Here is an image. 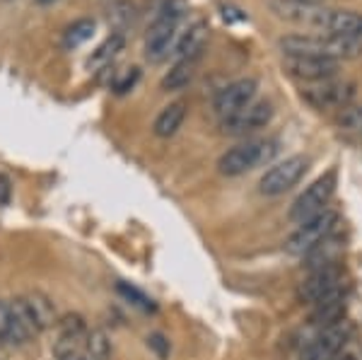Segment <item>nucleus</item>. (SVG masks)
<instances>
[{"mask_svg":"<svg viewBox=\"0 0 362 360\" xmlns=\"http://www.w3.org/2000/svg\"><path fill=\"white\" fill-rule=\"evenodd\" d=\"M37 5H54V3H58V0H34Z\"/></svg>","mask_w":362,"mask_h":360,"instance_id":"7c9ffc66","label":"nucleus"},{"mask_svg":"<svg viewBox=\"0 0 362 360\" xmlns=\"http://www.w3.org/2000/svg\"><path fill=\"white\" fill-rule=\"evenodd\" d=\"M309 170V160L305 155H293V158H285L283 162L273 165L259 182V191L264 196H280L285 191L302 182V177Z\"/></svg>","mask_w":362,"mask_h":360,"instance_id":"1a4fd4ad","label":"nucleus"},{"mask_svg":"<svg viewBox=\"0 0 362 360\" xmlns=\"http://www.w3.org/2000/svg\"><path fill=\"white\" fill-rule=\"evenodd\" d=\"M184 17V0H162L145 34V61L162 63L172 54L179 37V25Z\"/></svg>","mask_w":362,"mask_h":360,"instance_id":"f257e3e1","label":"nucleus"},{"mask_svg":"<svg viewBox=\"0 0 362 360\" xmlns=\"http://www.w3.org/2000/svg\"><path fill=\"white\" fill-rule=\"evenodd\" d=\"M206 42H208V25L203 20H196L177 37L172 56L177 61H198L203 49H206Z\"/></svg>","mask_w":362,"mask_h":360,"instance_id":"dca6fc26","label":"nucleus"},{"mask_svg":"<svg viewBox=\"0 0 362 360\" xmlns=\"http://www.w3.org/2000/svg\"><path fill=\"white\" fill-rule=\"evenodd\" d=\"M15 305L17 315H20L22 324L27 327V332L32 336L49 332V329L56 327L58 322V312L54 300L49 298L42 290H32V293H25L20 298L10 300Z\"/></svg>","mask_w":362,"mask_h":360,"instance_id":"39448f33","label":"nucleus"},{"mask_svg":"<svg viewBox=\"0 0 362 360\" xmlns=\"http://www.w3.org/2000/svg\"><path fill=\"white\" fill-rule=\"evenodd\" d=\"M95 20H90V17H80V20H75L73 25L66 27V32H63V39H61V46L66 51H75L80 49L83 44L90 42L92 37H95Z\"/></svg>","mask_w":362,"mask_h":360,"instance_id":"4be33fe9","label":"nucleus"},{"mask_svg":"<svg viewBox=\"0 0 362 360\" xmlns=\"http://www.w3.org/2000/svg\"><path fill=\"white\" fill-rule=\"evenodd\" d=\"M273 114L276 112H273V104L268 100H259V102L254 100L242 112L227 116V119H220V131L225 136H249V133L266 129L271 124Z\"/></svg>","mask_w":362,"mask_h":360,"instance_id":"9d476101","label":"nucleus"},{"mask_svg":"<svg viewBox=\"0 0 362 360\" xmlns=\"http://www.w3.org/2000/svg\"><path fill=\"white\" fill-rule=\"evenodd\" d=\"M341 126H346L350 131H362V107H346L341 112Z\"/></svg>","mask_w":362,"mask_h":360,"instance_id":"a878e982","label":"nucleus"},{"mask_svg":"<svg viewBox=\"0 0 362 360\" xmlns=\"http://www.w3.org/2000/svg\"><path fill=\"white\" fill-rule=\"evenodd\" d=\"M145 341H148V348H153V351H155L157 358H167L169 356V341H167L165 334L155 332V334H150Z\"/></svg>","mask_w":362,"mask_h":360,"instance_id":"cd10ccee","label":"nucleus"},{"mask_svg":"<svg viewBox=\"0 0 362 360\" xmlns=\"http://www.w3.org/2000/svg\"><path fill=\"white\" fill-rule=\"evenodd\" d=\"M283 68L288 75L305 83H321L331 80L338 73V61L321 56H283Z\"/></svg>","mask_w":362,"mask_h":360,"instance_id":"2eb2a0df","label":"nucleus"},{"mask_svg":"<svg viewBox=\"0 0 362 360\" xmlns=\"http://www.w3.org/2000/svg\"><path fill=\"white\" fill-rule=\"evenodd\" d=\"M283 56H321L331 61H350L362 56V42L329 37V34H288L278 42Z\"/></svg>","mask_w":362,"mask_h":360,"instance_id":"f03ea898","label":"nucleus"},{"mask_svg":"<svg viewBox=\"0 0 362 360\" xmlns=\"http://www.w3.org/2000/svg\"><path fill=\"white\" fill-rule=\"evenodd\" d=\"M278 153V143L268 138H256V141L237 143L235 148L225 150L218 160V172L225 177H239L244 172H251L254 167L264 165Z\"/></svg>","mask_w":362,"mask_h":360,"instance_id":"7ed1b4c3","label":"nucleus"},{"mask_svg":"<svg viewBox=\"0 0 362 360\" xmlns=\"http://www.w3.org/2000/svg\"><path fill=\"white\" fill-rule=\"evenodd\" d=\"M75 360H85V358H75Z\"/></svg>","mask_w":362,"mask_h":360,"instance_id":"473e14b6","label":"nucleus"},{"mask_svg":"<svg viewBox=\"0 0 362 360\" xmlns=\"http://www.w3.org/2000/svg\"><path fill=\"white\" fill-rule=\"evenodd\" d=\"M10 196H13V184L5 174H0V206H8Z\"/></svg>","mask_w":362,"mask_h":360,"instance_id":"c85d7f7f","label":"nucleus"},{"mask_svg":"<svg viewBox=\"0 0 362 360\" xmlns=\"http://www.w3.org/2000/svg\"><path fill=\"white\" fill-rule=\"evenodd\" d=\"M314 29H321V34H329V37L362 42V13H358V10L324 8L317 17Z\"/></svg>","mask_w":362,"mask_h":360,"instance_id":"4468645a","label":"nucleus"},{"mask_svg":"<svg viewBox=\"0 0 362 360\" xmlns=\"http://www.w3.org/2000/svg\"><path fill=\"white\" fill-rule=\"evenodd\" d=\"M341 232V216L334 211H324L317 218L307 220L297 228L293 235L285 242V252L293 254V257H305L307 252H312L319 242L329 240Z\"/></svg>","mask_w":362,"mask_h":360,"instance_id":"20e7f679","label":"nucleus"},{"mask_svg":"<svg viewBox=\"0 0 362 360\" xmlns=\"http://www.w3.org/2000/svg\"><path fill=\"white\" fill-rule=\"evenodd\" d=\"M0 336L5 339V344H13V346H27L34 339L27 332L25 324H22L15 305L5 303V300H0Z\"/></svg>","mask_w":362,"mask_h":360,"instance_id":"a211bd4d","label":"nucleus"},{"mask_svg":"<svg viewBox=\"0 0 362 360\" xmlns=\"http://www.w3.org/2000/svg\"><path fill=\"white\" fill-rule=\"evenodd\" d=\"M186 102H172L167 104L165 109H162L160 114H157L155 124H153V133L157 138H172L174 133L181 129V124H184L186 119Z\"/></svg>","mask_w":362,"mask_h":360,"instance_id":"aec40b11","label":"nucleus"},{"mask_svg":"<svg viewBox=\"0 0 362 360\" xmlns=\"http://www.w3.org/2000/svg\"><path fill=\"white\" fill-rule=\"evenodd\" d=\"M196 78V61H174V66L162 75L160 87L165 92H179L189 87Z\"/></svg>","mask_w":362,"mask_h":360,"instance_id":"412c9836","label":"nucleus"},{"mask_svg":"<svg viewBox=\"0 0 362 360\" xmlns=\"http://www.w3.org/2000/svg\"><path fill=\"white\" fill-rule=\"evenodd\" d=\"M87 322L83 315H63L56 322L54 344H51V353L56 360H75L85 356L87 344Z\"/></svg>","mask_w":362,"mask_h":360,"instance_id":"0eeeda50","label":"nucleus"},{"mask_svg":"<svg viewBox=\"0 0 362 360\" xmlns=\"http://www.w3.org/2000/svg\"><path fill=\"white\" fill-rule=\"evenodd\" d=\"M256 90H259V83L256 78H239L227 83L223 90H218V95L213 97V109L220 119H227V116L242 112L244 107H249L256 97Z\"/></svg>","mask_w":362,"mask_h":360,"instance_id":"ddd939ff","label":"nucleus"},{"mask_svg":"<svg viewBox=\"0 0 362 360\" xmlns=\"http://www.w3.org/2000/svg\"><path fill=\"white\" fill-rule=\"evenodd\" d=\"M5 346H8V344H5V339L0 336V348H5Z\"/></svg>","mask_w":362,"mask_h":360,"instance_id":"2f4dec72","label":"nucleus"},{"mask_svg":"<svg viewBox=\"0 0 362 360\" xmlns=\"http://www.w3.org/2000/svg\"><path fill=\"white\" fill-rule=\"evenodd\" d=\"M343 278H346V274H343L341 264L312 271V274L297 286V300L307 305H317L326 295L336 293V290H343Z\"/></svg>","mask_w":362,"mask_h":360,"instance_id":"f8f14e48","label":"nucleus"},{"mask_svg":"<svg viewBox=\"0 0 362 360\" xmlns=\"http://www.w3.org/2000/svg\"><path fill=\"white\" fill-rule=\"evenodd\" d=\"M138 78H140V71H138V68H128V71H126L124 75H121L119 83L114 85V92H116V95H126L128 90H133V87H136Z\"/></svg>","mask_w":362,"mask_h":360,"instance_id":"bb28decb","label":"nucleus"},{"mask_svg":"<svg viewBox=\"0 0 362 360\" xmlns=\"http://www.w3.org/2000/svg\"><path fill=\"white\" fill-rule=\"evenodd\" d=\"M293 3H307V5H324V0H293Z\"/></svg>","mask_w":362,"mask_h":360,"instance_id":"c756f323","label":"nucleus"},{"mask_svg":"<svg viewBox=\"0 0 362 360\" xmlns=\"http://www.w3.org/2000/svg\"><path fill=\"white\" fill-rule=\"evenodd\" d=\"M350 334H353V327L348 319L334 324V327L319 329V334L302 348V360H336L343 346L350 341Z\"/></svg>","mask_w":362,"mask_h":360,"instance_id":"9b49d317","label":"nucleus"},{"mask_svg":"<svg viewBox=\"0 0 362 360\" xmlns=\"http://www.w3.org/2000/svg\"><path fill=\"white\" fill-rule=\"evenodd\" d=\"M334 191H336V170H329L326 174H321L319 179H314V182L297 196L293 208H290V220L302 225V223H307V220L317 218L319 213L326 211Z\"/></svg>","mask_w":362,"mask_h":360,"instance_id":"423d86ee","label":"nucleus"},{"mask_svg":"<svg viewBox=\"0 0 362 360\" xmlns=\"http://www.w3.org/2000/svg\"><path fill=\"white\" fill-rule=\"evenodd\" d=\"M126 46V37L124 32H114L109 34L107 39H104L102 44H99V49L92 54L90 58V68H107L109 63L114 61L116 56H119V51H124Z\"/></svg>","mask_w":362,"mask_h":360,"instance_id":"5701e85b","label":"nucleus"},{"mask_svg":"<svg viewBox=\"0 0 362 360\" xmlns=\"http://www.w3.org/2000/svg\"><path fill=\"white\" fill-rule=\"evenodd\" d=\"M355 85L350 80H321V83H309L302 90V100L309 107L319 109V112H329V109H346L353 104Z\"/></svg>","mask_w":362,"mask_h":360,"instance_id":"6e6552de","label":"nucleus"},{"mask_svg":"<svg viewBox=\"0 0 362 360\" xmlns=\"http://www.w3.org/2000/svg\"><path fill=\"white\" fill-rule=\"evenodd\" d=\"M85 360H109L112 358V341L104 329H92L87 334V344H85Z\"/></svg>","mask_w":362,"mask_h":360,"instance_id":"b1692460","label":"nucleus"},{"mask_svg":"<svg viewBox=\"0 0 362 360\" xmlns=\"http://www.w3.org/2000/svg\"><path fill=\"white\" fill-rule=\"evenodd\" d=\"M116 293L124 295L128 303H131L133 307H138V310H143V312H155L157 310L155 300L148 298L143 290L136 288V286H131V283H116Z\"/></svg>","mask_w":362,"mask_h":360,"instance_id":"393cba45","label":"nucleus"},{"mask_svg":"<svg viewBox=\"0 0 362 360\" xmlns=\"http://www.w3.org/2000/svg\"><path fill=\"white\" fill-rule=\"evenodd\" d=\"M346 290H336V293L326 295L324 300H319L314 305L312 315H309V322L319 329L334 327V324L343 322L346 319Z\"/></svg>","mask_w":362,"mask_h":360,"instance_id":"f3484780","label":"nucleus"},{"mask_svg":"<svg viewBox=\"0 0 362 360\" xmlns=\"http://www.w3.org/2000/svg\"><path fill=\"white\" fill-rule=\"evenodd\" d=\"M343 249H346V247H343V242H341V237H338V235L329 237V240H324V242H319L312 252L305 254L307 269L317 271V269H326V266H336L338 259H341V254H343Z\"/></svg>","mask_w":362,"mask_h":360,"instance_id":"6ab92c4d","label":"nucleus"}]
</instances>
